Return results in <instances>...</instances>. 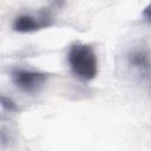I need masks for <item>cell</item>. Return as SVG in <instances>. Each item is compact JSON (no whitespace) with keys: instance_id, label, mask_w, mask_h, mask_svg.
I'll return each mask as SVG.
<instances>
[{"instance_id":"2","label":"cell","mask_w":151,"mask_h":151,"mask_svg":"<svg viewBox=\"0 0 151 151\" xmlns=\"http://www.w3.org/2000/svg\"><path fill=\"white\" fill-rule=\"evenodd\" d=\"M13 83L25 92L37 91L46 80V74L37 71L18 68L12 73Z\"/></svg>"},{"instance_id":"4","label":"cell","mask_w":151,"mask_h":151,"mask_svg":"<svg viewBox=\"0 0 151 151\" xmlns=\"http://www.w3.org/2000/svg\"><path fill=\"white\" fill-rule=\"evenodd\" d=\"M40 27H41V25L39 24V21L28 14H22V15L17 17L13 22V29L17 32H20V33L33 32V31L39 29Z\"/></svg>"},{"instance_id":"1","label":"cell","mask_w":151,"mask_h":151,"mask_svg":"<svg viewBox=\"0 0 151 151\" xmlns=\"http://www.w3.org/2000/svg\"><path fill=\"white\" fill-rule=\"evenodd\" d=\"M67 60L76 77L88 81L96 78L98 71L97 57L93 48L86 44H73L70 47Z\"/></svg>"},{"instance_id":"3","label":"cell","mask_w":151,"mask_h":151,"mask_svg":"<svg viewBox=\"0 0 151 151\" xmlns=\"http://www.w3.org/2000/svg\"><path fill=\"white\" fill-rule=\"evenodd\" d=\"M127 60L130 66L138 70L142 76H145L146 79L149 78V71H150V61H149V53L143 50H134L129 53Z\"/></svg>"},{"instance_id":"5","label":"cell","mask_w":151,"mask_h":151,"mask_svg":"<svg viewBox=\"0 0 151 151\" xmlns=\"http://www.w3.org/2000/svg\"><path fill=\"white\" fill-rule=\"evenodd\" d=\"M150 6H151V5H149V6L145 8V11H144V15L146 17V20H147V21H150V13H149V12H150Z\"/></svg>"}]
</instances>
